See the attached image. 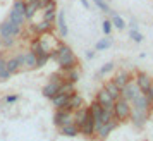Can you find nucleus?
Masks as SVG:
<instances>
[{
  "label": "nucleus",
  "mask_w": 153,
  "mask_h": 141,
  "mask_svg": "<svg viewBox=\"0 0 153 141\" xmlns=\"http://www.w3.org/2000/svg\"><path fill=\"white\" fill-rule=\"evenodd\" d=\"M119 124H120V122H119V120L114 117L112 120H108V122L102 124V126H100L97 131H95V138H97L98 141H105L108 136H110L112 131H115V129L119 127Z\"/></svg>",
  "instance_id": "4"
},
{
  "label": "nucleus",
  "mask_w": 153,
  "mask_h": 141,
  "mask_svg": "<svg viewBox=\"0 0 153 141\" xmlns=\"http://www.w3.org/2000/svg\"><path fill=\"white\" fill-rule=\"evenodd\" d=\"M22 35V26L19 24H16L14 21H10V19H5L4 22H0V36L2 38H5V36H17Z\"/></svg>",
  "instance_id": "3"
},
{
  "label": "nucleus",
  "mask_w": 153,
  "mask_h": 141,
  "mask_svg": "<svg viewBox=\"0 0 153 141\" xmlns=\"http://www.w3.org/2000/svg\"><path fill=\"white\" fill-rule=\"evenodd\" d=\"M21 69H22V65H21V62L17 60V57L7 59V70L10 72V74H17Z\"/></svg>",
  "instance_id": "24"
},
{
  "label": "nucleus",
  "mask_w": 153,
  "mask_h": 141,
  "mask_svg": "<svg viewBox=\"0 0 153 141\" xmlns=\"http://www.w3.org/2000/svg\"><path fill=\"white\" fill-rule=\"evenodd\" d=\"M4 48V43H2V36H0V50Z\"/></svg>",
  "instance_id": "44"
},
{
  "label": "nucleus",
  "mask_w": 153,
  "mask_h": 141,
  "mask_svg": "<svg viewBox=\"0 0 153 141\" xmlns=\"http://www.w3.org/2000/svg\"><path fill=\"white\" fill-rule=\"evenodd\" d=\"M86 59H88V60L95 59V50H86Z\"/></svg>",
  "instance_id": "41"
},
{
  "label": "nucleus",
  "mask_w": 153,
  "mask_h": 141,
  "mask_svg": "<svg viewBox=\"0 0 153 141\" xmlns=\"http://www.w3.org/2000/svg\"><path fill=\"white\" fill-rule=\"evenodd\" d=\"M50 60V53H42V55H38V69L40 67H45Z\"/></svg>",
  "instance_id": "35"
},
{
  "label": "nucleus",
  "mask_w": 153,
  "mask_h": 141,
  "mask_svg": "<svg viewBox=\"0 0 153 141\" xmlns=\"http://www.w3.org/2000/svg\"><path fill=\"white\" fill-rule=\"evenodd\" d=\"M81 4H83V7H84V9L90 7V2H88V0H81Z\"/></svg>",
  "instance_id": "43"
},
{
  "label": "nucleus",
  "mask_w": 153,
  "mask_h": 141,
  "mask_svg": "<svg viewBox=\"0 0 153 141\" xmlns=\"http://www.w3.org/2000/svg\"><path fill=\"white\" fill-rule=\"evenodd\" d=\"M57 28H59V35L60 38H65L67 33H69V29H67V22H65V12L64 10H59L57 12Z\"/></svg>",
  "instance_id": "18"
},
{
  "label": "nucleus",
  "mask_w": 153,
  "mask_h": 141,
  "mask_svg": "<svg viewBox=\"0 0 153 141\" xmlns=\"http://www.w3.org/2000/svg\"><path fill=\"white\" fill-rule=\"evenodd\" d=\"M131 112H132V105L131 102H127L124 98L115 100V105H114V117L119 122H126V120L131 119Z\"/></svg>",
  "instance_id": "2"
},
{
  "label": "nucleus",
  "mask_w": 153,
  "mask_h": 141,
  "mask_svg": "<svg viewBox=\"0 0 153 141\" xmlns=\"http://www.w3.org/2000/svg\"><path fill=\"white\" fill-rule=\"evenodd\" d=\"M50 59H53L59 65V69L65 72V70H71L77 67V57L74 55V52L71 50V47H67L65 43H59L57 48H53L50 52Z\"/></svg>",
  "instance_id": "1"
},
{
  "label": "nucleus",
  "mask_w": 153,
  "mask_h": 141,
  "mask_svg": "<svg viewBox=\"0 0 153 141\" xmlns=\"http://www.w3.org/2000/svg\"><path fill=\"white\" fill-rule=\"evenodd\" d=\"M115 69V64L114 62H107L103 64L102 67H100V70H98V76H107L108 72H112V70Z\"/></svg>",
  "instance_id": "30"
},
{
  "label": "nucleus",
  "mask_w": 153,
  "mask_h": 141,
  "mask_svg": "<svg viewBox=\"0 0 153 141\" xmlns=\"http://www.w3.org/2000/svg\"><path fill=\"white\" fill-rule=\"evenodd\" d=\"M150 114H152V112H143V110H134V108H132L131 119H129V120L134 124L136 129H143V127L146 126L148 119H150Z\"/></svg>",
  "instance_id": "7"
},
{
  "label": "nucleus",
  "mask_w": 153,
  "mask_h": 141,
  "mask_svg": "<svg viewBox=\"0 0 153 141\" xmlns=\"http://www.w3.org/2000/svg\"><path fill=\"white\" fill-rule=\"evenodd\" d=\"M74 122V114L67 112V110H62V108H57L55 114H53V126L59 129L62 126H67V124H72Z\"/></svg>",
  "instance_id": "5"
},
{
  "label": "nucleus",
  "mask_w": 153,
  "mask_h": 141,
  "mask_svg": "<svg viewBox=\"0 0 153 141\" xmlns=\"http://www.w3.org/2000/svg\"><path fill=\"white\" fill-rule=\"evenodd\" d=\"M112 29H114V24H112V21H110V19H105V21L102 22V31H103V35H105V36H110Z\"/></svg>",
  "instance_id": "33"
},
{
  "label": "nucleus",
  "mask_w": 153,
  "mask_h": 141,
  "mask_svg": "<svg viewBox=\"0 0 153 141\" xmlns=\"http://www.w3.org/2000/svg\"><path fill=\"white\" fill-rule=\"evenodd\" d=\"M53 24H55V22L42 19L40 22H33V24H31V31H33L35 36H42V35H45V33H50L52 28H53Z\"/></svg>",
  "instance_id": "10"
},
{
  "label": "nucleus",
  "mask_w": 153,
  "mask_h": 141,
  "mask_svg": "<svg viewBox=\"0 0 153 141\" xmlns=\"http://www.w3.org/2000/svg\"><path fill=\"white\" fill-rule=\"evenodd\" d=\"M64 74H65V79H69L72 83H77V81L81 79V74H79L77 67H74V69H71V70H65Z\"/></svg>",
  "instance_id": "29"
},
{
  "label": "nucleus",
  "mask_w": 153,
  "mask_h": 141,
  "mask_svg": "<svg viewBox=\"0 0 153 141\" xmlns=\"http://www.w3.org/2000/svg\"><path fill=\"white\" fill-rule=\"evenodd\" d=\"M129 28L131 29H138V22L134 21V19H131V21H129Z\"/></svg>",
  "instance_id": "42"
},
{
  "label": "nucleus",
  "mask_w": 153,
  "mask_h": 141,
  "mask_svg": "<svg viewBox=\"0 0 153 141\" xmlns=\"http://www.w3.org/2000/svg\"><path fill=\"white\" fill-rule=\"evenodd\" d=\"M59 133L62 134V136H65V138H76V136L81 134V129L72 122V124H67V126L59 127Z\"/></svg>",
  "instance_id": "19"
},
{
  "label": "nucleus",
  "mask_w": 153,
  "mask_h": 141,
  "mask_svg": "<svg viewBox=\"0 0 153 141\" xmlns=\"http://www.w3.org/2000/svg\"><path fill=\"white\" fill-rule=\"evenodd\" d=\"M74 124H76L77 127H81L86 122V119H88V115H90V107H81V108H77V110H74Z\"/></svg>",
  "instance_id": "16"
},
{
  "label": "nucleus",
  "mask_w": 153,
  "mask_h": 141,
  "mask_svg": "<svg viewBox=\"0 0 153 141\" xmlns=\"http://www.w3.org/2000/svg\"><path fill=\"white\" fill-rule=\"evenodd\" d=\"M103 88L108 91V95H110L114 100H119V98H122V93H120V88H119L114 81H105V85H103Z\"/></svg>",
  "instance_id": "21"
},
{
  "label": "nucleus",
  "mask_w": 153,
  "mask_h": 141,
  "mask_svg": "<svg viewBox=\"0 0 153 141\" xmlns=\"http://www.w3.org/2000/svg\"><path fill=\"white\" fill-rule=\"evenodd\" d=\"M132 79H134V76H132L131 72H129V70H126V69H122V70H117V72H115V76H114L112 81H114L120 90H122L127 83H131Z\"/></svg>",
  "instance_id": "14"
},
{
  "label": "nucleus",
  "mask_w": 153,
  "mask_h": 141,
  "mask_svg": "<svg viewBox=\"0 0 153 141\" xmlns=\"http://www.w3.org/2000/svg\"><path fill=\"white\" fill-rule=\"evenodd\" d=\"M59 88H60V85H57V83H52V81H48L47 85L43 86V90H42L43 96H45V98H48V100H52V98H53V96L57 95V93H59Z\"/></svg>",
  "instance_id": "20"
},
{
  "label": "nucleus",
  "mask_w": 153,
  "mask_h": 141,
  "mask_svg": "<svg viewBox=\"0 0 153 141\" xmlns=\"http://www.w3.org/2000/svg\"><path fill=\"white\" fill-rule=\"evenodd\" d=\"M110 21H112V24H114V28L120 29V31H122V29H124L126 26H127L124 19H122V17H120V16H119L117 12H114V10H110Z\"/></svg>",
  "instance_id": "25"
},
{
  "label": "nucleus",
  "mask_w": 153,
  "mask_h": 141,
  "mask_svg": "<svg viewBox=\"0 0 153 141\" xmlns=\"http://www.w3.org/2000/svg\"><path fill=\"white\" fill-rule=\"evenodd\" d=\"M131 105L134 110H143V112H153L152 110V102L148 100V96H146L145 93H141L138 98H134L131 102Z\"/></svg>",
  "instance_id": "12"
},
{
  "label": "nucleus",
  "mask_w": 153,
  "mask_h": 141,
  "mask_svg": "<svg viewBox=\"0 0 153 141\" xmlns=\"http://www.w3.org/2000/svg\"><path fill=\"white\" fill-rule=\"evenodd\" d=\"M42 10H43V19L57 22V12H59L57 10V0H47V4Z\"/></svg>",
  "instance_id": "11"
},
{
  "label": "nucleus",
  "mask_w": 153,
  "mask_h": 141,
  "mask_svg": "<svg viewBox=\"0 0 153 141\" xmlns=\"http://www.w3.org/2000/svg\"><path fill=\"white\" fill-rule=\"evenodd\" d=\"M120 93H122V98H124V100L132 102L134 98H138L139 95H141V90H139V86L136 85V81L132 79L131 83H127V85L120 90Z\"/></svg>",
  "instance_id": "6"
},
{
  "label": "nucleus",
  "mask_w": 153,
  "mask_h": 141,
  "mask_svg": "<svg viewBox=\"0 0 153 141\" xmlns=\"http://www.w3.org/2000/svg\"><path fill=\"white\" fill-rule=\"evenodd\" d=\"M7 69V59H4V57H0V70Z\"/></svg>",
  "instance_id": "40"
},
{
  "label": "nucleus",
  "mask_w": 153,
  "mask_h": 141,
  "mask_svg": "<svg viewBox=\"0 0 153 141\" xmlns=\"http://www.w3.org/2000/svg\"><path fill=\"white\" fill-rule=\"evenodd\" d=\"M112 38L110 36H105V38H102V40H98L97 43H95V50L97 52H102V50H107V48H110L112 47Z\"/></svg>",
  "instance_id": "27"
},
{
  "label": "nucleus",
  "mask_w": 153,
  "mask_h": 141,
  "mask_svg": "<svg viewBox=\"0 0 153 141\" xmlns=\"http://www.w3.org/2000/svg\"><path fill=\"white\" fill-rule=\"evenodd\" d=\"M22 69L26 70H35L38 69V55H36L35 52H24V65H22Z\"/></svg>",
  "instance_id": "15"
},
{
  "label": "nucleus",
  "mask_w": 153,
  "mask_h": 141,
  "mask_svg": "<svg viewBox=\"0 0 153 141\" xmlns=\"http://www.w3.org/2000/svg\"><path fill=\"white\" fill-rule=\"evenodd\" d=\"M93 4H95L102 12H108V14H110L112 9L108 7V2H107V0H93Z\"/></svg>",
  "instance_id": "32"
},
{
  "label": "nucleus",
  "mask_w": 153,
  "mask_h": 141,
  "mask_svg": "<svg viewBox=\"0 0 153 141\" xmlns=\"http://www.w3.org/2000/svg\"><path fill=\"white\" fill-rule=\"evenodd\" d=\"M95 100H97V102H98V103H100L102 107H103V108H107V110H114L115 100H114L110 95H108V91H107L105 88L98 90V91H97V96H95Z\"/></svg>",
  "instance_id": "8"
},
{
  "label": "nucleus",
  "mask_w": 153,
  "mask_h": 141,
  "mask_svg": "<svg viewBox=\"0 0 153 141\" xmlns=\"http://www.w3.org/2000/svg\"><path fill=\"white\" fill-rule=\"evenodd\" d=\"M134 81H136V85L139 86L141 93H146L148 91V88H150L152 83H153V78L148 74V72H145V70H138L136 76H134Z\"/></svg>",
  "instance_id": "9"
},
{
  "label": "nucleus",
  "mask_w": 153,
  "mask_h": 141,
  "mask_svg": "<svg viewBox=\"0 0 153 141\" xmlns=\"http://www.w3.org/2000/svg\"><path fill=\"white\" fill-rule=\"evenodd\" d=\"M79 129H81V134H83V136H86V138H95V119H93L91 114L88 115L86 122H84Z\"/></svg>",
  "instance_id": "17"
},
{
  "label": "nucleus",
  "mask_w": 153,
  "mask_h": 141,
  "mask_svg": "<svg viewBox=\"0 0 153 141\" xmlns=\"http://www.w3.org/2000/svg\"><path fill=\"white\" fill-rule=\"evenodd\" d=\"M40 9H42V7H40V4H38V2H26V12H24L26 21H31Z\"/></svg>",
  "instance_id": "23"
},
{
  "label": "nucleus",
  "mask_w": 153,
  "mask_h": 141,
  "mask_svg": "<svg viewBox=\"0 0 153 141\" xmlns=\"http://www.w3.org/2000/svg\"><path fill=\"white\" fill-rule=\"evenodd\" d=\"M69 103V95H65V93H57L55 96L52 98V105L53 108H64V107Z\"/></svg>",
  "instance_id": "22"
},
{
  "label": "nucleus",
  "mask_w": 153,
  "mask_h": 141,
  "mask_svg": "<svg viewBox=\"0 0 153 141\" xmlns=\"http://www.w3.org/2000/svg\"><path fill=\"white\" fill-rule=\"evenodd\" d=\"M145 95L148 96V100H150V102H153V83H152V86L148 88V91H146Z\"/></svg>",
  "instance_id": "39"
},
{
  "label": "nucleus",
  "mask_w": 153,
  "mask_h": 141,
  "mask_svg": "<svg viewBox=\"0 0 153 141\" xmlns=\"http://www.w3.org/2000/svg\"><path fill=\"white\" fill-rule=\"evenodd\" d=\"M2 43H4V48H12L16 45V38L14 36H5V38H2Z\"/></svg>",
  "instance_id": "36"
},
{
  "label": "nucleus",
  "mask_w": 153,
  "mask_h": 141,
  "mask_svg": "<svg viewBox=\"0 0 153 141\" xmlns=\"http://www.w3.org/2000/svg\"><path fill=\"white\" fill-rule=\"evenodd\" d=\"M129 36H131L132 42H136V43H141L143 40H145V36L141 35L138 29H131V31H129Z\"/></svg>",
  "instance_id": "34"
},
{
  "label": "nucleus",
  "mask_w": 153,
  "mask_h": 141,
  "mask_svg": "<svg viewBox=\"0 0 153 141\" xmlns=\"http://www.w3.org/2000/svg\"><path fill=\"white\" fill-rule=\"evenodd\" d=\"M152 110H153V102H152Z\"/></svg>",
  "instance_id": "45"
},
{
  "label": "nucleus",
  "mask_w": 153,
  "mask_h": 141,
  "mask_svg": "<svg viewBox=\"0 0 153 141\" xmlns=\"http://www.w3.org/2000/svg\"><path fill=\"white\" fill-rule=\"evenodd\" d=\"M12 10L19 12V14H24L26 12V0H16L12 4Z\"/></svg>",
  "instance_id": "31"
},
{
  "label": "nucleus",
  "mask_w": 153,
  "mask_h": 141,
  "mask_svg": "<svg viewBox=\"0 0 153 141\" xmlns=\"http://www.w3.org/2000/svg\"><path fill=\"white\" fill-rule=\"evenodd\" d=\"M10 78H12V74H10L7 69L0 70V83H5V81H9Z\"/></svg>",
  "instance_id": "37"
},
{
  "label": "nucleus",
  "mask_w": 153,
  "mask_h": 141,
  "mask_svg": "<svg viewBox=\"0 0 153 141\" xmlns=\"http://www.w3.org/2000/svg\"><path fill=\"white\" fill-rule=\"evenodd\" d=\"M81 107H84V98L79 95L77 91L71 93L69 95V103L64 107L62 110H67V112H74V110H77V108H81Z\"/></svg>",
  "instance_id": "13"
},
{
  "label": "nucleus",
  "mask_w": 153,
  "mask_h": 141,
  "mask_svg": "<svg viewBox=\"0 0 153 141\" xmlns=\"http://www.w3.org/2000/svg\"><path fill=\"white\" fill-rule=\"evenodd\" d=\"M9 19L14 21L16 24H19V26H24V24H26V17H24V14H19V12L12 10V9H10V12H9Z\"/></svg>",
  "instance_id": "28"
},
{
  "label": "nucleus",
  "mask_w": 153,
  "mask_h": 141,
  "mask_svg": "<svg viewBox=\"0 0 153 141\" xmlns=\"http://www.w3.org/2000/svg\"><path fill=\"white\" fill-rule=\"evenodd\" d=\"M76 91V83H72L69 79H64V83L59 88V93H65V95H71V93Z\"/></svg>",
  "instance_id": "26"
},
{
  "label": "nucleus",
  "mask_w": 153,
  "mask_h": 141,
  "mask_svg": "<svg viewBox=\"0 0 153 141\" xmlns=\"http://www.w3.org/2000/svg\"><path fill=\"white\" fill-rule=\"evenodd\" d=\"M4 100H5V103L12 105V103H16V102L19 100V95H7V96H5Z\"/></svg>",
  "instance_id": "38"
}]
</instances>
